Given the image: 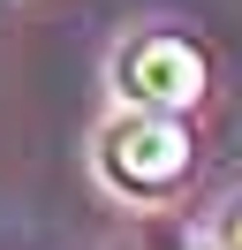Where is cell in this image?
I'll return each instance as SVG.
<instances>
[{
	"mask_svg": "<svg viewBox=\"0 0 242 250\" xmlns=\"http://www.w3.org/2000/svg\"><path fill=\"white\" fill-rule=\"evenodd\" d=\"M114 76H121V91H129L136 106L189 114L197 99H204V53H197L182 31H151V38H136V46L121 53Z\"/></svg>",
	"mask_w": 242,
	"mask_h": 250,
	"instance_id": "2",
	"label": "cell"
},
{
	"mask_svg": "<svg viewBox=\"0 0 242 250\" xmlns=\"http://www.w3.org/2000/svg\"><path fill=\"white\" fill-rule=\"evenodd\" d=\"M99 159H106V174H114L129 197H166V189H182L189 182V129H182V114H159V106H144V114H129V122H114L99 137Z\"/></svg>",
	"mask_w": 242,
	"mask_h": 250,
	"instance_id": "1",
	"label": "cell"
},
{
	"mask_svg": "<svg viewBox=\"0 0 242 250\" xmlns=\"http://www.w3.org/2000/svg\"><path fill=\"white\" fill-rule=\"evenodd\" d=\"M220 250H242V205H235V220H227V235H220Z\"/></svg>",
	"mask_w": 242,
	"mask_h": 250,
	"instance_id": "3",
	"label": "cell"
}]
</instances>
